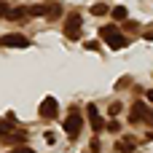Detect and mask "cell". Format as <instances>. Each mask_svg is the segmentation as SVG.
<instances>
[{"label": "cell", "instance_id": "d6986e66", "mask_svg": "<svg viewBox=\"0 0 153 153\" xmlns=\"http://www.w3.org/2000/svg\"><path fill=\"white\" fill-rule=\"evenodd\" d=\"M145 97H148V100H151V102H153V89H151V91H148V94H145Z\"/></svg>", "mask_w": 153, "mask_h": 153}, {"label": "cell", "instance_id": "7c38bea8", "mask_svg": "<svg viewBox=\"0 0 153 153\" xmlns=\"http://www.w3.org/2000/svg\"><path fill=\"white\" fill-rule=\"evenodd\" d=\"M116 148L121 153H129V151H134V140H121V143H116Z\"/></svg>", "mask_w": 153, "mask_h": 153}, {"label": "cell", "instance_id": "9a60e30c", "mask_svg": "<svg viewBox=\"0 0 153 153\" xmlns=\"http://www.w3.org/2000/svg\"><path fill=\"white\" fill-rule=\"evenodd\" d=\"M86 48H89V51H97V48H100V43H97V40H91V43H86Z\"/></svg>", "mask_w": 153, "mask_h": 153}, {"label": "cell", "instance_id": "4fadbf2b", "mask_svg": "<svg viewBox=\"0 0 153 153\" xmlns=\"http://www.w3.org/2000/svg\"><path fill=\"white\" fill-rule=\"evenodd\" d=\"M108 11H110V8H108L105 3H94V5H91V13H94V16H105Z\"/></svg>", "mask_w": 153, "mask_h": 153}, {"label": "cell", "instance_id": "ac0fdd59", "mask_svg": "<svg viewBox=\"0 0 153 153\" xmlns=\"http://www.w3.org/2000/svg\"><path fill=\"white\" fill-rule=\"evenodd\" d=\"M11 153H32L30 148H19V151H11Z\"/></svg>", "mask_w": 153, "mask_h": 153}, {"label": "cell", "instance_id": "5b68a950", "mask_svg": "<svg viewBox=\"0 0 153 153\" xmlns=\"http://www.w3.org/2000/svg\"><path fill=\"white\" fill-rule=\"evenodd\" d=\"M81 126H83V118L73 110V113L65 118V132H67L70 137H78V134H81Z\"/></svg>", "mask_w": 153, "mask_h": 153}, {"label": "cell", "instance_id": "e0dca14e", "mask_svg": "<svg viewBox=\"0 0 153 153\" xmlns=\"http://www.w3.org/2000/svg\"><path fill=\"white\" fill-rule=\"evenodd\" d=\"M145 40H153V30H145Z\"/></svg>", "mask_w": 153, "mask_h": 153}, {"label": "cell", "instance_id": "6da1fadb", "mask_svg": "<svg viewBox=\"0 0 153 153\" xmlns=\"http://www.w3.org/2000/svg\"><path fill=\"white\" fill-rule=\"evenodd\" d=\"M100 38H102V40H105V43H108L113 51H118V48L129 46V38H126V35H121L116 24H108V27H102V30H100Z\"/></svg>", "mask_w": 153, "mask_h": 153}, {"label": "cell", "instance_id": "8fae6325", "mask_svg": "<svg viewBox=\"0 0 153 153\" xmlns=\"http://www.w3.org/2000/svg\"><path fill=\"white\" fill-rule=\"evenodd\" d=\"M5 140H8V143H19V145H22V143L27 140V134H24V132H16V129H13V132H11Z\"/></svg>", "mask_w": 153, "mask_h": 153}, {"label": "cell", "instance_id": "5bb4252c", "mask_svg": "<svg viewBox=\"0 0 153 153\" xmlns=\"http://www.w3.org/2000/svg\"><path fill=\"white\" fill-rule=\"evenodd\" d=\"M118 113H121V105L113 102V105H110V116H118Z\"/></svg>", "mask_w": 153, "mask_h": 153}, {"label": "cell", "instance_id": "3957f363", "mask_svg": "<svg viewBox=\"0 0 153 153\" xmlns=\"http://www.w3.org/2000/svg\"><path fill=\"white\" fill-rule=\"evenodd\" d=\"M0 46H3V48H27L30 40H27L24 35H19V32H11V35H3V38H0Z\"/></svg>", "mask_w": 153, "mask_h": 153}, {"label": "cell", "instance_id": "9c48e42d", "mask_svg": "<svg viewBox=\"0 0 153 153\" xmlns=\"http://www.w3.org/2000/svg\"><path fill=\"white\" fill-rule=\"evenodd\" d=\"M11 132H13V118L8 116L5 121H0V140H5V137H8Z\"/></svg>", "mask_w": 153, "mask_h": 153}, {"label": "cell", "instance_id": "7a4b0ae2", "mask_svg": "<svg viewBox=\"0 0 153 153\" xmlns=\"http://www.w3.org/2000/svg\"><path fill=\"white\" fill-rule=\"evenodd\" d=\"M81 32H83V19H81L78 11H73V13L67 16V22H65V35H67L70 40H78Z\"/></svg>", "mask_w": 153, "mask_h": 153}, {"label": "cell", "instance_id": "277c9868", "mask_svg": "<svg viewBox=\"0 0 153 153\" xmlns=\"http://www.w3.org/2000/svg\"><path fill=\"white\" fill-rule=\"evenodd\" d=\"M56 113H59V102L54 97H46L38 108V116H43V118H56Z\"/></svg>", "mask_w": 153, "mask_h": 153}, {"label": "cell", "instance_id": "ba28073f", "mask_svg": "<svg viewBox=\"0 0 153 153\" xmlns=\"http://www.w3.org/2000/svg\"><path fill=\"white\" fill-rule=\"evenodd\" d=\"M43 16H46V19H56V16H62V5H59V3H48V5H43Z\"/></svg>", "mask_w": 153, "mask_h": 153}, {"label": "cell", "instance_id": "52a82bcc", "mask_svg": "<svg viewBox=\"0 0 153 153\" xmlns=\"http://www.w3.org/2000/svg\"><path fill=\"white\" fill-rule=\"evenodd\" d=\"M148 113H151V110L145 108V102H134V105H132V113H129V121H132V124H140V121H145Z\"/></svg>", "mask_w": 153, "mask_h": 153}, {"label": "cell", "instance_id": "30bf717a", "mask_svg": "<svg viewBox=\"0 0 153 153\" xmlns=\"http://www.w3.org/2000/svg\"><path fill=\"white\" fill-rule=\"evenodd\" d=\"M110 13H113V19H116V22H126V16H129V8H126V5H116Z\"/></svg>", "mask_w": 153, "mask_h": 153}, {"label": "cell", "instance_id": "2e32d148", "mask_svg": "<svg viewBox=\"0 0 153 153\" xmlns=\"http://www.w3.org/2000/svg\"><path fill=\"white\" fill-rule=\"evenodd\" d=\"M108 129H110V132H118L121 126H118V121H110V124H108Z\"/></svg>", "mask_w": 153, "mask_h": 153}, {"label": "cell", "instance_id": "8992f818", "mask_svg": "<svg viewBox=\"0 0 153 153\" xmlns=\"http://www.w3.org/2000/svg\"><path fill=\"white\" fill-rule=\"evenodd\" d=\"M86 113H89V121H91V129H94V134H100V132L105 129V124H102V118H100V110H97V105H86Z\"/></svg>", "mask_w": 153, "mask_h": 153}]
</instances>
